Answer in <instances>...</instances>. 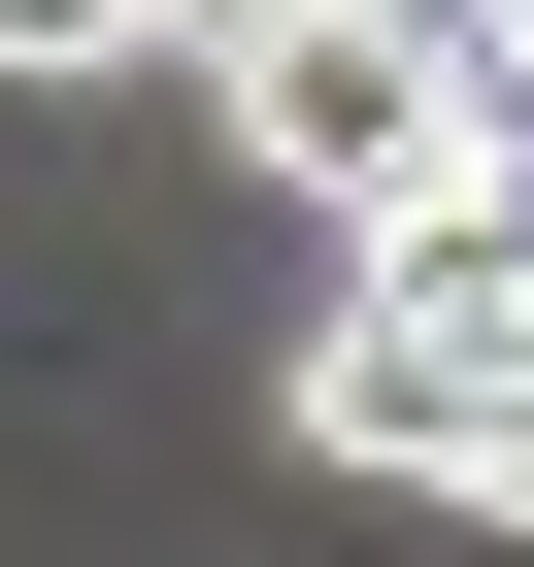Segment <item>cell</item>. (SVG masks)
Instances as JSON below:
<instances>
[{"label": "cell", "mask_w": 534, "mask_h": 567, "mask_svg": "<svg viewBox=\"0 0 534 567\" xmlns=\"http://www.w3.org/2000/svg\"><path fill=\"white\" fill-rule=\"evenodd\" d=\"M201 134H234L267 200L401 234V200H468V167H501V68H468V34H401V0H301V34H234V68H201Z\"/></svg>", "instance_id": "1"}, {"label": "cell", "mask_w": 534, "mask_h": 567, "mask_svg": "<svg viewBox=\"0 0 534 567\" xmlns=\"http://www.w3.org/2000/svg\"><path fill=\"white\" fill-rule=\"evenodd\" d=\"M101 68H167V0H0V101H101Z\"/></svg>", "instance_id": "2"}, {"label": "cell", "mask_w": 534, "mask_h": 567, "mask_svg": "<svg viewBox=\"0 0 534 567\" xmlns=\"http://www.w3.org/2000/svg\"><path fill=\"white\" fill-rule=\"evenodd\" d=\"M401 34H468V68H501V34H534V0H401Z\"/></svg>", "instance_id": "3"}, {"label": "cell", "mask_w": 534, "mask_h": 567, "mask_svg": "<svg viewBox=\"0 0 534 567\" xmlns=\"http://www.w3.org/2000/svg\"><path fill=\"white\" fill-rule=\"evenodd\" d=\"M501 134H534V34H501Z\"/></svg>", "instance_id": "4"}]
</instances>
